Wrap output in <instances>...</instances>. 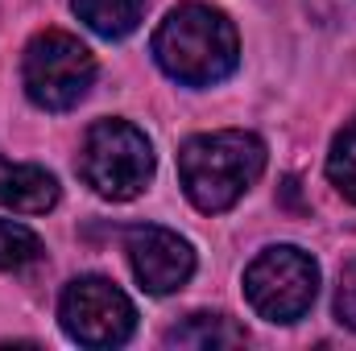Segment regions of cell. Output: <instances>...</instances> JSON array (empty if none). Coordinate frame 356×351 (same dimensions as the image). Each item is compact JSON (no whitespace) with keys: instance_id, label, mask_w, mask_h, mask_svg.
<instances>
[{"instance_id":"1","label":"cell","mask_w":356,"mask_h":351,"mask_svg":"<svg viewBox=\"0 0 356 351\" xmlns=\"http://www.w3.org/2000/svg\"><path fill=\"white\" fill-rule=\"evenodd\" d=\"M158 67L186 87H211L241 62L236 25L211 4H178L154 33Z\"/></svg>"},{"instance_id":"2","label":"cell","mask_w":356,"mask_h":351,"mask_svg":"<svg viewBox=\"0 0 356 351\" xmlns=\"http://www.w3.org/2000/svg\"><path fill=\"white\" fill-rule=\"evenodd\" d=\"M261 170H266V145H261V137H253L245 128L199 132L178 153L182 190L207 215L236 207L241 194L261 178Z\"/></svg>"},{"instance_id":"3","label":"cell","mask_w":356,"mask_h":351,"mask_svg":"<svg viewBox=\"0 0 356 351\" xmlns=\"http://www.w3.org/2000/svg\"><path fill=\"white\" fill-rule=\"evenodd\" d=\"M79 178L99 198H137L154 178V149L129 120H95L79 149Z\"/></svg>"},{"instance_id":"4","label":"cell","mask_w":356,"mask_h":351,"mask_svg":"<svg viewBox=\"0 0 356 351\" xmlns=\"http://www.w3.org/2000/svg\"><path fill=\"white\" fill-rule=\"evenodd\" d=\"M21 83L25 95L46 108V112H67L75 108L95 83V58L91 50L63 33V29H42L29 46H25V58H21Z\"/></svg>"},{"instance_id":"5","label":"cell","mask_w":356,"mask_h":351,"mask_svg":"<svg viewBox=\"0 0 356 351\" xmlns=\"http://www.w3.org/2000/svg\"><path fill=\"white\" fill-rule=\"evenodd\" d=\"M319 293V264L294 244L266 248L245 268V298L269 323H298Z\"/></svg>"},{"instance_id":"6","label":"cell","mask_w":356,"mask_h":351,"mask_svg":"<svg viewBox=\"0 0 356 351\" xmlns=\"http://www.w3.org/2000/svg\"><path fill=\"white\" fill-rule=\"evenodd\" d=\"M58 323L83 348H120L137 327V310L108 277H79L63 289Z\"/></svg>"},{"instance_id":"7","label":"cell","mask_w":356,"mask_h":351,"mask_svg":"<svg viewBox=\"0 0 356 351\" xmlns=\"http://www.w3.org/2000/svg\"><path fill=\"white\" fill-rule=\"evenodd\" d=\"M124 252L129 264L137 273V281L149 289V293H175L191 281L195 273V252L191 244L170 232V228H158V223H137L124 232Z\"/></svg>"},{"instance_id":"8","label":"cell","mask_w":356,"mask_h":351,"mask_svg":"<svg viewBox=\"0 0 356 351\" xmlns=\"http://www.w3.org/2000/svg\"><path fill=\"white\" fill-rule=\"evenodd\" d=\"M58 203V182L42 166H4L0 162V207L21 215H42Z\"/></svg>"},{"instance_id":"9","label":"cell","mask_w":356,"mask_h":351,"mask_svg":"<svg viewBox=\"0 0 356 351\" xmlns=\"http://www.w3.org/2000/svg\"><path fill=\"white\" fill-rule=\"evenodd\" d=\"M149 0H71L75 17L99 37H129L141 17H145Z\"/></svg>"},{"instance_id":"10","label":"cell","mask_w":356,"mask_h":351,"mask_svg":"<svg viewBox=\"0 0 356 351\" xmlns=\"http://www.w3.org/2000/svg\"><path fill=\"white\" fill-rule=\"evenodd\" d=\"M249 335L224 318V314H191L186 323H178L166 331V343L170 348H241Z\"/></svg>"},{"instance_id":"11","label":"cell","mask_w":356,"mask_h":351,"mask_svg":"<svg viewBox=\"0 0 356 351\" xmlns=\"http://www.w3.org/2000/svg\"><path fill=\"white\" fill-rule=\"evenodd\" d=\"M42 261V240L13 219H0V273H21Z\"/></svg>"},{"instance_id":"12","label":"cell","mask_w":356,"mask_h":351,"mask_svg":"<svg viewBox=\"0 0 356 351\" xmlns=\"http://www.w3.org/2000/svg\"><path fill=\"white\" fill-rule=\"evenodd\" d=\"M327 178L336 182V190L356 203V120L344 124V132L332 141V153H327Z\"/></svg>"},{"instance_id":"13","label":"cell","mask_w":356,"mask_h":351,"mask_svg":"<svg viewBox=\"0 0 356 351\" xmlns=\"http://www.w3.org/2000/svg\"><path fill=\"white\" fill-rule=\"evenodd\" d=\"M336 318L356 331V261L344 264V273H340V289H336Z\"/></svg>"}]
</instances>
